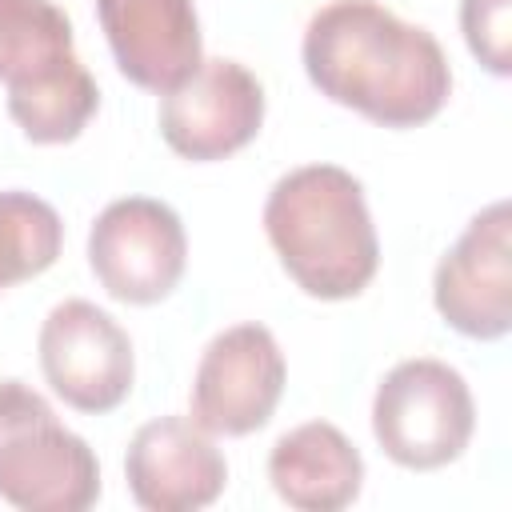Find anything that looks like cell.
<instances>
[{"label":"cell","instance_id":"cell-1","mask_svg":"<svg viewBox=\"0 0 512 512\" xmlns=\"http://www.w3.org/2000/svg\"><path fill=\"white\" fill-rule=\"evenodd\" d=\"M300 56L320 96L380 128L428 124L452 92L440 40L376 0H332L316 8Z\"/></svg>","mask_w":512,"mask_h":512},{"label":"cell","instance_id":"cell-2","mask_svg":"<svg viewBox=\"0 0 512 512\" xmlns=\"http://www.w3.org/2000/svg\"><path fill=\"white\" fill-rule=\"evenodd\" d=\"M264 232L296 288L316 300H352L380 268L364 188L336 164L284 172L264 200Z\"/></svg>","mask_w":512,"mask_h":512},{"label":"cell","instance_id":"cell-3","mask_svg":"<svg viewBox=\"0 0 512 512\" xmlns=\"http://www.w3.org/2000/svg\"><path fill=\"white\" fill-rule=\"evenodd\" d=\"M100 496V464L24 380H0V500L20 512H84Z\"/></svg>","mask_w":512,"mask_h":512},{"label":"cell","instance_id":"cell-4","mask_svg":"<svg viewBox=\"0 0 512 512\" xmlns=\"http://www.w3.org/2000/svg\"><path fill=\"white\" fill-rule=\"evenodd\" d=\"M476 428L468 380L432 356L400 360L372 396V436L384 456L412 472L452 464Z\"/></svg>","mask_w":512,"mask_h":512},{"label":"cell","instance_id":"cell-5","mask_svg":"<svg viewBox=\"0 0 512 512\" xmlns=\"http://www.w3.org/2000/svg\"><path fill=\"white\" fill-rule=\"evenodd\" d=\"M88 264L100 288L120 304L164 300L188 264L180 216L152 196L112 200L88 228Z\"/></svg>","mask_w":512,"mask_h":512},{"label":"cell","instance_id":"cell-6","mask_svg":"<svg viewBox=\"0 0 512 512\" xmlns=\"http://www.w3.org/2000/svg\"><path fill=\"white\" fill-rule=\"evenodd\" d=\"M40 372L52 392L88 416L128 400L136 360L128 332L92 300H64L40 324Z\"/></svg>","mask_w":512,"mask_h":512},{"label":"cell","instance_id":"cell-7","mask_svg":"<svg viewBox=\"0 0 512 512\" xmlns=\"http://www.w3.org/2000/svg\"><path fill=\"white\" fill-rule=\"evenodd\" d=\"M284 352L264 324H232L208 340L192 376V420L212 436L264 428L284 396Z\"/></svg>","mask_w":512,"mask_h":512},{"label":"cell","instance_id":"cell-8","mask_svg":"<svg viewBox=\"0 0 512 512\" xmlns=\"http://www.w3.org/2000/svg\"><path fill=\"white\" fill-rule=\"evenodd\" d=\"M264 124V84L228 56L200 60L192 76L160 92V136L192 160L212 164L256 140Z\"/></svg>","mask_w":512,"mask_h":512},{"label":"cell","instance_id":"cell-9","mask_svg":"<svg viewBox=\"0 0 512 512\" xmlns=\"http://www.w3.org/2000/svg\"><path fill=\"white\" fill-rule=\"evenodd\" d=\"M512 268H508V204L480 208L456 244L440 256L432 300L448 328L468 340H500L512 328Z\"/></svg>","mask_w":512,"mask_h":512},{"label":"cell","instance_id":"cell-10","mask_svg":"<svg viewBox=\"0 0 512 512\" xmlns=\"http://www.w3.org/2000/svg\"><path fill=\"white\" fill-rule=\"evenodd\" d=\"M124 480L132 500L148 512H196L224 492L228 464L212 444V432L196 420L160 416L140 424L128 440Z\"/></svg>","mask_w":512,"mask_h":512},{"label":"cell","instance_id":"cell-11","mask_svg":"<svg viewBox=\"0 0 512 512\" xmlns=\"http://www.w3.org/2000/svg\"><path fill=\"white\" fill-rule=\"evenodd\" d=\"M116 68L148 92H168L204 60L192 0H96Z\"/></svg>","mask_w":512,"mask_h":512},{"label":"cell","instance_id":"cell-12","mask_svg":"<svg viewBox=\"0 0 512 512\" xmlns=\"http://www.w3.org/2000/svg\"><path fill=\"white\" fill-rule=\"evenodd\" d=\"M268 480L288 508L340 512L364 488V456L336 424L308 420L272 444Z\"/></svg>","mask_w":512,"mask_h":512},{"label":"cell","instance_id":"cell-13","mask_svg":"<svg viewBox=\"0 0 512 512\" xmlns=\"http://www.w3.org/2000/svg\"><path fill=\"white\" fill-rule=\"evenodd\" d=\"M100 108V88L80 56H68L52 72L8 88V116L32 144H68L76 140Z\"/></svg>","mask_w":512,"mask_h":512},{"label":"cell","instance_id":"cell-14","mask_svg":"<svg viewBox=\"0 0 512 512\" xmlns=\"http://www.w3.org/2000/svg\"><path fill=\"white\" fill-rule=\"evenodd\" d=\"M76 56L72 20L52 0H0V84H28Z\"/></svg>","mask_w":512,"mask_h":512},{"label":"cell","instance_id":"cell-15","mask_svg":"<svg viewBox=\"0 0 512 512\" xmlns=\"http://www.w3.org/2000/svg\"><path fill=\"white\" fill-rule=\"evenodd\" d=\"M64 248L60 212L20 188L0 192V292L56 264Z\"/></svg>","mask_w":512,"mask_h":512},{"label":"cell","instance_id":"cell-16","mask_svg":"<svg viewBox=\"0 0 512 512\" xmlns=\"http://www.w3.org/2000/svg\"><path fill=\"white\" fill-rule=\"evenodd\" d=\"M460 32L468 52L492 72L512 68V0H460Z\"/></svg>","mask_w":512,"mask_h":512}]
</instances>
